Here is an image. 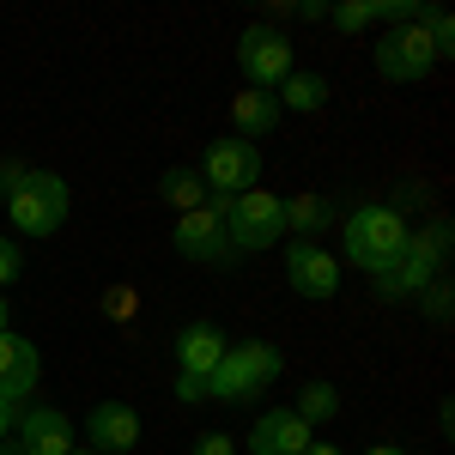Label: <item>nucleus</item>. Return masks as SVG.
I'll use <instances>...</instances> for the list:
<instances>
[{"label": "nucleus", "instance_id": "nucleus-1", "mask_svg": "<svg viewBox=\"0 0 455 455\" xmlns=\"http://www.w3.org/2000/svg\"><path fill=\"white\" fill-rule=\"evenodd\" d=\"M6 176V188H0V201H6V219H12V231H25V237H55L61 225H68V182L55 171H31V164H0Z\"/></svg>", "mask_w": 455, "mask_h": 455}, {"label": "nucleus", "instance_id": "nucleus-2", "mask_svg": "<svg viewBox=\"0 0 455 455\" xmlns=\"http://www.w3.org/2000/svg\"><path fill=\"white\" fill-rule=\"evenodd\" d=\"M407 237H413V225L401 219V207H388V201H364V207H352L347 225H340V261L377 280L388 261L407 249Z\"/></svg>", "mask_w": 455, "mask_h": 455}, {"label": "nucleus", "instance_id": "nucleus-3", "mask_svg": "<svg viewBox=\"0 0 455 455\" xmlns=\"http://www.w3.org/2000/svg\"><path fill=\"white\" fill-rule=\"evenodd\" d=\"M280 371H285V352L274 347V340H237V347H225V358L207 371V401L249 407L261 388H274Z\"/></svg>", "mask_w": 455, "mask_h": 455}, {"label": "nucleus", "instance_id": "nucleus-4", "mask_svg": "<svg viewBox=\"0 0 455 455\" xmlns=\"http://www.w3.org/2000/svg\"><path fill=\"white\" fill-rule=\"evenodd\" d=\"M443 261H450V225L437 219L425 237H419V231L407 237V249H401V255L388 261L383 274H377V291H383L388 304H401V298H419L425 285L443 274Z\"/></svg>", "mask_w": 455, "mask_h": 455}, {"label": "nucleus", "instance_id": "nucleus-5", "mask_svg": "<svg viewBox=\"0 0 455 455\" xmlns=\"http://www.w3.org/2000/svg\"><path fill=\"white\" fill-rule=\"evenodd\" d=\"M225 231H231V249L237 255H255V249H274L285 237V195H231L225 207Z\"/></svg>", "mask_w": 455, "mask_h": 455}, {"label": "nucleus", "instance_id": "nucleus-6", "mask_svg": "<svg viewBox=\"0 0 455 455\" xmlns=\"http://www.w3.org/2000/svg\"><path fill=\"white\" fill-rule=\"evenodd\" d=\"M225 207L231 201H219L207 195L195 212H176V255L182 261H201V267H219V261H237V249H231V231H225Z\"/></svg>", "mask_w": 455, "mask_h": 455}, {"label": "nucleus", "instance_id": "nucleus-7", "mask_svg": "<svg viewBox=\"0 0 455 455\" xmlns=\"http://www.w3.org/2000/svg\"><path fill=\"white\" fill-rule=\"evenodd\" d=\"M237 68L255 92H280L285 79L298 73V55H291V36L274 31V25H249L237 36Z\"/></svg>", "mask_w": 455, "mask_h": 455}, {"label": "nucleus", "instance_id": "nucleus-8", "mask_svg": "<svg viewBox=\"0 0 455 455\" xmlns=\"http://www.w3.org/2000/svg\"><path fill=\"white\" fill-rule=\"evenodd\" d=\"M201 182H207V195H219V201H231V195H249V188L261 182V146L237 140V134L212 140V146H207V158H201Z\"/></svg>", "mask_w": 455, "mask_h": 455}, {"label": "nucleus", "instance_id": "nucleus-9", "mask_svg": "<svg viewBox=\"0 0 455 455\" xmlns=\"http://www.w3.org/2000/svg\"><path fill=\"white\" fill-rule=\"evenodd\" d=\"M431 68H437V49H431L425 25H395L377 36V73L388 85H419Z\"/></svg>", "mask_w": 455, "mask_h": 455}, {"label": "nucleus", "instance_id": "nucleus-10", "mask_svg": "<svg viewBox=\"0 0 455 455\" xmlns=\"http://www.w3.org/2000/svg\"><path fill=\"white\" fill-rule=\"evenodd\" d=\"M285 280L298 298H334L340 291V255H328L322 243H285Z\"/></svg>", "mask_w": 455, "mask_h": 455}, {"label": "nucleus", "instance_id": "nucleus-11", "mask_svg": "<svg viewBox=\"0 0 455 455\" xmlns=\"http://www.w3.org/2000/svg\"><path fill=\"white\" fill-rule=\"evenodd\" d=\"M315 443V431L291 407H267V413H255V425H249V455H304Z\"/></svg>", "mask_w": 455, "mask_h": 455}, {"label": "nucleus", "instance_id": "nucleus-12", "mask_svg": "<svg viewBox=\"0 0 455 455\" xmlns=\"http://www.w3.org/2000/svg\"><path fill=\"white\" fill-rule=\"evenodd\" d=\"M73 437L79 431H73V419L61 407H25L19 413V431H12V443L25 455H68V450H79Z\"/></svg>", "mask_w": 455, "mask_h": 455}, {"label": "nucleus", "instance_id": "nucleus-13", "mask_svg": "<svg viewBox=\"0 0 455 455\" xmlns=\"http://www.w3.org/2000/svg\"><path fill=\"white\" fill-rule=\"evenodd\" d=\"M85 437H92L98 455H134V443H140V413L128 401H98L85 413Z\"/></svg>", "mask_w": 455, "mask_h": 455}, {"label": "nucleus", "instance_id": "nucleus-14", "mask_svg": "<svg viewBox=\"0 0 455 455\" xmlns=\"http://www.w3.org/2000/svg\"><path fill=\"white\" fill-rule=\"evenodd\" d=\"M219 358H225V328L188 322V328L176 334V377H201V383H207V371Z\"/></svg>", "mask_w": 455, "mask_h": 455}, {"label": "nucleus", "instance_id": "nucleus-15", "mask_svg": "<svg viewBox=\"0 0 455 455\" xmlns=\"http://www.w3.org/2000/svg\"><path fill=\"white\" fill-rule=\"evenodd\" d=\"M280 98H274V92H255V85H243V92H237V98H231V134H237V140H267V134H274V128H280Z\"/></svg>", "mask_w": 455, "mask_h": 455}, {"label": "nucleus", "instance_id": "nucleus-16", "mask_svg": "<svg viewBox=\"0 0 455 455\" xmlns=\"http://www.w3.org/2000/svg\"><path fill=\"white\" fill-rule=\"evenodd\" d=\"M328 225H334V201H328V195H291V201H285V237L322 243Z\"/></svg>", "mask_w": 455, "mask_h": 455}, {"label": "nucleus", "instance_id": "nucleus-17", "mask_svg": "<svg viewBox=\"0 0 455 455\" xmlns=\"http://www.w3.org/2000/svg\"><path fill=\"white\" fill-rule=\"evenodd\" d=\"M291 413H298V419L310 425V431H315V425H328L334 413H340V388L315 377V383H304V388H298V407H291Z\"/></svg>", "mask_w": 455, "mask_h": 455}, {"label": "nucleus", "instance_id": "nucleus-18", "mask_svg": "<svg viewBox=\"0 0 455 455\" xmlns=\"http://www.w3.org/2000/svg\"><path fill=\"white\" fill-rule=\"evenodd\" d=\"M274 98H280V109H304V116H310V109H322L328 104V79H322V73H291V79H285L280 92H274Z\"/></svg>", "mask_w": 455, "mask_h": 455}, {"label": "nucleus", "instance_id": "nucleus-19", "mask_svg": "<svg viewBox=\"0 0 455 455\" xmlns=\"http://www.w3.org/2000/svg\"><path fill=\"white\" fill-rule=\"evenodd\" d=\"M158 195H164L176 212H195L201 201H207V182H201V171H182V164H176V171L158 176Z\"/></svg>", "mask_w": 455, "mask_h": 455}, {"label": "nucleus", "instance_id": "nucleus-20", "mask_svg": "<svg viewBox=\"0 0 455 455\" xmlns=\"http://www.w3.org/2000/svg\"><path fill=\"white\" fill-rule=\"evenodd\" d=\"M36 377H43V358H36V347H25V358L12 364V377L0 383V401L25 413V407H31V388H36Z\"/></svg>", "mask_w": 455, "mask_h": 455}, {"label": "nucleus", "instance_id": "nucleus-21", "mask_svg": "<svg viewBox=\"0 0 455 455\" xmlns=\"http://www.w3.org/2000/svg\"><path fill=\"white\" fill-rule=\"evenodd\" d=\"M377 19V0H347V6H328V25H340V31H364Z\"/></svg>", "mask_w": 455, "mask_h": 455}, {"label": "nucleus", "instance_id": "nucleus-22", "mask_svg": "<svg viewBox=\"0 0 455 455\" xmlns=\"http://www.w3.org/2000/svg\"><path fill=\"white\" fill-rule=\"evenodd\" d=\"M134 310H140V291H134V285H109L104 291V315L109 322H134Z\"/></svg>", "mask_w": 455, "mask_h": 455}, {"label": "nucleus", "instance_id": "nucleus-23", "mask_svg": "<svg viewBox=\"0 0 455 455\" xmlns=\"http://www.w3.org/2000/svg\"><path fill=\"white\" fill-rule=\"evenodd\" d=\"M419 298H425V315H431V322H443V315H450V280H443V274L425 285Z\"/></svg>", "mask_w": 455, "mask_h": 455}, {"label": "nucleus", "instance_id": "nucleus-24", "mask_svg": "<svg viewBox=\"0 0 455 455\" xmlns=\"http://www.w3.org/2000/svg\"><path fill=\"white\" fill-rule=\"evenodd\" d=\"M19 267H25V249L12 243V237H0V291L19 280Z\"/></svg>", "mask_w": 455, "mask_h": 455}, {"label": "nucleus", "instance_id": "nucleus-25", "mask_svg": "<svg viewBox=\"0 0 455 455\" xmlns=\"http://www.w3.org/2000/svg\"><path fill=\"white\" fill-rule=\"evenodd\" d=\"M25 347H31V340H19V334H12V328H6V334H0V383H6V377H12V364H19V358H25Z\"/></svg>", "mask_w": 455, "mask_h": 455}, {"label": "nucleus", "instance_id": "nucleus-26", "mask_svg": "<svg viewBox=\"0 0 455 455\" xmlns=\"http://www.w3.org/2000/svg\"><path fill=\"white\" fill-rule=\"evenodd\" d=\"M195 455H237V443H231L225 431H201V437H195Z\"/></svg>", "mask_w": 455, "mask_h": 455}, {"label": "nucleus", "instance_id": "nucleus-27", "mask_svg": "<svg viewBox=\"0 0 455 455\" xmlns=\"http://www.w3.org/2000/svg\"><path fill=\"white\" fill-rule=\"evenodd\" d=\"M176 401H182V407L207 401V383H201V377H176Z\"/></svg>", "mask_w": 455, "mask_h": 455}, {"label": "nucleus", "instance_id": "nucleus-28", "mask_svg": "<svg viewBox=\"0 0 455 455\" xmlns=\"http://www.w3.org/2000/svg\"><path fill=\"white\" fill-rule=\"evenodd\" d=\"M291 19H310V25H328V0H298Z\"/></svg>", "mask_w": 455, "mask_h": 455}, {"label": "nucleus", "instance_id": "nucleus-29", "mask_svg": "<svg viewBox=\"0 0 455 455\" xmlns=\"http://www.w3.org/2000/svg\"><path fill=\"white\" fill-rule=\"evenodd\" d=\"M12 431H19V407L0 401V443H12Z\"/></svg>", "mask_w": 455, "mask_h": 455}, {"label": "nucleus", "instance_id": "nucleus-30", "mask_svg": "<svg viewBox=\"0 0 455 455\" xmlns=\"http://www.w3.org/2000/svg\"><path fill=\"white\" fill-rule=\"evenodd\" d=\"M12 328V304H6V291H0V334Z\"/></svg>", "mask_w": 455, "mask_h": 455}, {"label": "nucleus", "instance_id": "nucleus-31", "mask_svg": "<svg viewBox=\"0 0 455 455\" xmlns=\"http://www.w3.org/2000/svg\"><path fill=\"white\" fill-rule=\"evenodd\" d=\"M304 455H340V450H334V443H322V437H315V443H310V450H304Z\"/></svg>", "mask_w": 455, "mask_h": 455}, {"label": "nucleus", "instance_id": "nucleus-32", "mask_svg": "<svg viewBox=\"0 0 455 455\" xmlns=\"http://www.w3.org/2000/svg\"><path fill=\"white\" fill-rule=\"evenodd\" d=\"M364 455H407L401 443H377V450H364Z\"/></svg>", "mask_w": 455, "mask_h": 455}, {"label": "nucleus", "instance_id": "nucleus-33", "mask_svg": "<svg viewBox=\"0 0 455 455\" xmlns=\"http://www.w3.org/2000/svg\"><path fill=\"white\" fill-rule=\"evenodd\" d=\"M0 455H25V450H19V443H0Z\"/></svg>", "mask_w": 455, "mask_h": 455}, {"label": "nucleus", "instance_id": "nucleus-34", "mask_svg": "<svg viewBox=\"0 0 455 455\" xmlns=\"http://www.w3.org/2000/svg\"><path fill=\"white\" fill-rule=\"evenodd\" d=\"M68 455H98V450H68Z\"/></svg>", "mask_w": 455, "mask_h": 455}, {"label": "nucleus", "instance_id": "nucleus-35", "mask_svg": "<svg viewBox=\"0 0 455 455\" xmlns=\"http://www.w3.org/2000/svg\"><path fill=\"white\" fill-rule=\"evenodd\" d=\"M0 188H6V176H0Z\"/></svg>", "mask_w": 455, "mask_h": 455}]
</instances>
